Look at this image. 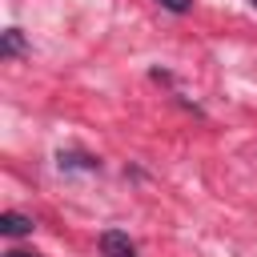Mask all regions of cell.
Listing matches in <instances>:
<instances>
[{
    "label": "cell",
    "mask_w": 257,
    "mask_h": 257,
    "mask_svg": "<svg viewBox=\"0 0 257 257\" xmlns=\"http://www.w3.org/2000/svg\"><path fill=\"white\" fill-rule=\"evenodd\" d=\"M100 257H137V245L128 241V233L104 229V233H100Z\"/></svg>",
    "instance_id": "cell-1"
},
{
    "label": "cell",
    "mask_w": 257,
    "mask_h": 257,
    "mask_svg": "<svg viewBox=\"0 0 257 257\" xmlns=\"http://www.w3.org/2000/svg\"><path fill=\"white\" fill-rule=\"evenodd\" d=\"M32 229H36V225H32V217L12 213V209H8V213H0V233H4V237H28Z\"/></svg>",
    "instance_id": "cell-2"
},
{
    "label": "cell",
    "mask_w": 257,
    "mask_h": 257,
    "mask_svg": "<svg viewBox=\"0 0 257 257\" xmlns=\"http://www.w3.org/2000/svg\"><path fill=\"white\" fill-rule=\"evenodd\" d=\"M60 169H84V173H96L100 161L88 157V153H60Z\"/></svg>",
    "instance_id": "cell-3"
},
{
    "label": "cell",
    "mask_w": 257,
    "mask_h": 257,
    "mask_svg": "<svg viewBox=\"0 0 257 257\" xmlns=\"http://www.w3.org/2000/svg\"><path fill=\"white\" fill-rule=\"evenodd\" d=\"M0 52H4V56H20V52H24V36H20V28H8V32H4Z\"/></svg>",
    "instance_id": "cell-4"
},
{
    "label": "cell",
    "mask_w": 257,
    "mask_h": 257,
    "mask_svg": "<svg viewBox=\"0 0 257 257\" xmlns=\"http://www.w3.org/2000/svg\"><path fill=\"white\" fill-rule=\"evenodd\" d=\"M157 4H161V8H165V12H177V16H181V12H189V8H193V0H157Z\"/></svg>",
    "instance_id": "cell-5"
},
{
    "label": "cell",
    "mask_w": 257,
    "mask_h": 257,
    "mask_svg": "<svg viewBox=\"0 0 257 257\" xmlns=\"http://www.w3.org/2000/svg\"><path fill=\"white\" fill-rule=\"evenodd\" d=\"M4 257H24V253H4Z\"/></svg>",
    "instance_id": "cell-6"
},
{
    "label": "cell",
    "mask_w": 257,
    "mask_h": 257,
    "mask_svg": "<svg viewBox=\"0 0 257 257\" xmlns=\"http://www.w3.org/2000/svg\"><path fill=\"white\" fill-rule=\"evenodd\" d=\"M249 4H253V8H257V0H249Z\"/></svg>",
    "instance_id": "cell-7"
},
{
    "label": "cell",
    "mask_w": 257,
    "mask_h": 257,
    "mask_svg": "<svg viewBox=\"0 0 257 257\" xmlns=\"http://www.w3.org/2000/svg\"><path fill=\"white\" fill-rule=\"evenodd\" d=\"M24 257H32V253H24Z\"/></svg>",
    "instance_id": "cell-8"
}]
</instances>
